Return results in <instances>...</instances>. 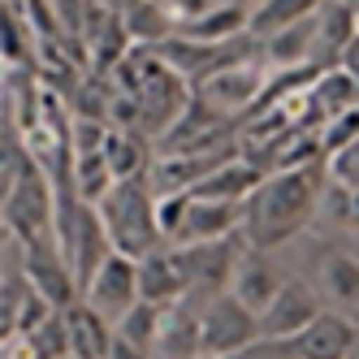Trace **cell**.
Here are the masks:
<instances>
[{
    "label": "cell",
    "instance_id": "obj_32",
    "mask_svg": "<svg viewBox=\"0 0 359 359\" xmlns=\"http://www.w3.org/2000/svg\"><path fill=\"white\" fill-rule=\"evenodd\" d=\"M355 13H359V0H355Z\"/></svg>",
    "mask_w": 359,
    "mask_h": 359
},
{
    "label": "cell",
    "instance_id": "obj_10",
    "mask_svg": "<svg viewBox=\"0 0 359 359\" xmlns=\"http://www.w3.org/2000/svg\"><path fill=\"white\" fill-rule=\"evenodd\" d=\"M312 286L320 290L325 307L333 312H346L359 320V255L342 251V247H325L312 260Z\"/></svg>",
    "mask_w": 359,
    "mask_h": 359
},
{
    "label": "cell",
    "instance_id": "obj_22",
    "mask_svg": "<svg viewBox=\"0 0 359 359\" xmlns=\"http://www.w3.org/2000/svg\"><path fill=\"white\" fill-rule=\"evenodd\" d=\"M104 156H109V169L117 182L121 177H143L147 173V139L139 130H109Z\"/></svg>",
    "mask_w": 359,
    "mask_h": 359
},
{
    "label": "cell",
    "instance_id": "obj_13",
    "mask_svg": "<svg viewBox=\"0 0 359 359\" xmlns=\"http://www.w3.org/2000/svg\"><path fill=\"white\" fill-rule=\"evenodd\" d=\"M65 333H69V359H109L117 325L104 320L87 299H79L74 307H65Z\"/></svg>",
    "mask_w": 359,
    "mask_h": 359
},
{
    "label": "cell",
    "instance_id": "obj_25",
    "mask_svg": "<svg viewBox=\"0 0 359 359\" xmlns=\"http://www.w3.org/2000/svg\"><path fill=\"white\" fill-rule=\"evenodd\" d=\"M329 177H333V187L359 191V143L333 151V156H329Z\"/></svg>",
    "mask_w": 359,
    "mask_h": 359
},
{
    "label": "cell",
    "instance_id": "obj_18",
    "mask_svg": "<svg viewBox=\"0 0 359 359\" xmlns=\"http://www.w3.org/2000/svg\"><path fill=\"white\" fill-rule=\"evenodd\" d=\"M264 177H269V173H260V169H255V165L243 156V151H238L234 161H225L217 173L203 177V182H199L191 195H199V199H225V203H247L255 191H260Z\"/></svg>",
    "mask_w": 359,
    "mask_h": 359
},
{
    "label": "cell",
    "instance_id": "obj_20",
    "mask_svg": "<svg viewBox=\"0 0 359 359\" xmlns=\"http://www.w3.org/2000/svg\"><path fill=\"white\" fill-rule=\"evenodd\" d=\"M121 22H126V35H130L135 48H161L165 39L177 35V22H173V13L161 5V0H139Z\"/></svg>",
    "mask_w": 359,
    "mask_h": 359
},
{
    "label": "cell",
    "instance_id": "obj_31",
    "mask_svg": "<svg viewBox=\"0 0 359 359\" xmlns=\"http://www.w3.org/2000/svg\"><path fill=\"white\" fill-rule=\"evenodd\" d=\"M243 5H247V9H255V5H260V0H243Z\"/></svg>",
    "mask_w": 359,
    "mask_h": 359
},
{
    "label": "cell",
    "instance_id": "obj_17",
    "mask_svg": "<svg viewBox=\"0 0 359 359\" xmlns=\"http://www.w3.org/2000/svg\"><path fill=\"white\" fill-rule=\"evenodd\" d=\"M359 104V79L351 69L342 65H333V69H320L316 74V83L312 91H307V117L312 121H333V117H342Z\"/></svg>",
    "mask_w": 359,
    "mask_h": 359
},
{
    "label": "cell",
    "instance_id": "obj_16",
    "mask_svg": "<svg viewBox=\"0 0 359 359\" xmlns=\"http://www.w3.org/2000/svg\"><path fill=\"white\" fill-rule=\"evenodd\" d=\"M177 35H187L195 43H234V39H247L251 35V9L243 5V0H221V5H212L208 13L182 22Z\"/></svg>",
    "mask_w": 359,
    "mask_h": 359
},
{
    "label": "cell",
    "instance_id": "obj_19",
    "mask_svg": "<svg viewBox=\"0 0 359 359\" xmlns=\"http://www.w3.org/2000/svg\"><path fill=\"white\" fill-rule=\"evenodd\" d=\"M264 57L273 69H303V65H316V13L294 22V27L277 31L264 39Z\"/></svg>",
    "mask_w": 359,
    "mask_h": 359
},
{
    "label": "cell",
    "instance_id": "obj_1",
    "mask_svg": "<svg viewBox=\"0 0 359 359\" xmlns=\"http://www.w3.org/2000/svg\"><path fill=\"white\" fill-rule=\"evenodd\" d=\"M333 191L329 177V161H312L299 169H277L269 173L260 191H255L243 208V234L255 251H277L290 238H299L307 225L316 221V212L325 208V195Z\"/></svg>",
    "mask_w": 359,
    "mask_h": 359
},
{
    "label": "cell",
    "instance_id": "obj_5",
    "mask_svg": "<svg viewBox=\"0 0 359 359\" xmlns=\"http://www.w3.org/2000/svg\"><path fill=\"white\" fill-rule=\"evenodd\" d=\"M355 346H359L355 316L325 307L303 333H294L286 342H273V346H260V351H277L286 359H355Z\"/></svg>",
    "mask_w": 359,
    "mask_h": 359
},
{
    "label": "cell",
    "instance_id": "obj_3",
    "mask_svg": "<svg viewBox=\"0 0 359 359\" xmlns=\"http://www.w3.org/2000/svg\"><path fill=\"white\" fill-rule=\"evenodd\" d=\"M247 234H229V238H217V243H195V247H173L177 260L187 269V281L191 290L187 299L195 303H212L217 294L229 290V281H234L243 255H247Z\"/></svg>",
    "mask_w": 359,
    "mask_h": 359
},
{
    "label": "cell",
    "instance_id": "obj_2",
    "mask_svg": "<svg viewBox=\"0 0 359 359\" xmlns=\"http://www.w3.org/2000/svg\"><path fill=\"white\" fill-rule=\"evenodd\" d=\"M100 217H104V229L113 238V251L121 255H143L161 251L165 234H161V217H156V195L147 191V173L143 177H121L113 182V191L95 203Z\"/></svg>",
    "mask_w": 359,
    "mask_h": 359
},
{
    "label": "cell",
    "instance_id": "obj_29",
    "mask_svg": "<svg viewBox=\"0 0 359 359\" xmlns=\"http://www.w3.org/2000/svg\"><path fill=\"white\" fill-rule=\"evenodd\" d=\"M95 5H104L109 13H117V18H126V13H130V9L139 5V0H95Z\"/></svg>",
    "mask_w": 359,
    "mask_h": 359
},
{
    "label": "cell",
    "instance_id": "obj_28",
    "mask_svg": "<svg viewBox=\"0 0 359 359\" xmlns=\"http://www.w3.org/2000/svg\"><path fill=\"white\" fill-rule=\"evenodd\" d=\"M342 69H351L355 79H359V31H355V39H351V48H346V57H342Z\"/></svg>",
    "mask_w": 359,
    "mask_h": 359
},
{
    "label": "cell",
    "instance_id": "obj_26",
    "mask_svg": "<svg viewBox=\"0 0 359 359\" xmlns=\"http://www.w3.org/2000/svg\"><path fill=\"white\" fill-rule=\"evenodd\" d=\"M161 5L173 13L177 27H182V22H191V18H199V13H208L212 5H221V0H161Z\"/></svg>",
    "mask_w": 359,
    "mask_h": 359
},
{
    "label": "cell",
    "instance_id": "obj_30",
    "mask_svg": "<svg viewBox=\"0 0 359 359\" xmlns=\"http://www.w3.org/2000/svg\"><path fill=\"white\" fill-rule=\"evenodd\" d=\"M255 355V351H251ZM251 355H199V359H251Z\"/></svg>",
    "mask_w": 359,
    "mask_h": 359
},
{
    "label": "cell",
    "instance_id": "obj_9",
    "mask_svg": "<svg viewBox=\"0 0 359 359\" xmlns=\"http://www.w3.org/2000/svg\"><path fill=\"white\" fill-rule=\"evenodd\" d=\"M22 247V243H18ZM22 269H27V281L57 307V312H65V307H74L83 299V286L79 277H74L69 260L57 251V243H39V247H22Z\"/></svg>",
    "mask_w": 359,
    "mask_h": 359
},
{
    "label": "cell",
    "instance_id": "obj_11",
    "mask_svg": "<svg viewBox=\"0 0 359 359\" xmlns=\"http://www.w3.org/2000/svg\"><path fill=\"white\" fill-rule=\"evenodd\" d=\"M243 221H247V208H243V203H225V199H199V195H191L187 221H182V229L173 234V243H177V247L217 243V238H229V234H243Z\"/></svg>",
    "mask_w": 359,
    "mask_h": 359
},
{
    "label": "cell",
    "instance_id": "obj_21",
    "mask_svg": "<svg viewBox=\"0 0 359 359\" xmlns=\"http://www.w3.org/2000/svg\"><path fill=\"white\" fill-rule=\"evenodd\" d=\"M325 5H329V0H260V5L251 9V35L255 39H269L277 31L294 27V22L320 13Z\"/></svg>",
    "mask_w": 359,
    "mask_h": 359
},
{
    "label": "cell",
    "instance_id": "obj_27",
    "mask_svg": "<svg viewBox=\"0 0 359 359\" xmlns=\"http://www.w3.org/2000/svg\"><path fill=\"white\" fill-rule=\"evenodd\" d=\"M109 359H156L147 346H139V342H130V338H113V351H109Z\"/></svg>",
    "mask_w": 359,
    "mask_h": 359
},
{
    "label": "cell",
    "instance_id": "obj_7",
    "mask_svg": "<svg viewBox=\"0 0 359 359\" xmlns=\"http://www.w3.org/2000/svg\"><path fill=\"white\" fill-rule=\"evenodd\" d=\"M320 312H325L320 290H316L307 277H294V273H290V281L281 286V294L260 312V338H264L260 346H273V342L294 338V333H303Z\"/></svg>",
    "mask_w": 359,
    "mask_h": 359
},
{
    "label": "cell",
    "instance_id": "obj_12",
    "mask_svg": "<svg viewBox=\"0 0 359 359\" xmlns=\"http://www.w3.org/2000/svg\"><path fill=\"white\" fill-rule=\"evenodd\" d=\"M286 281H290V273L273 260V251H255V247H247V255H243V264H238L234 281H229V294L243 299L251 312L260 316L264 307L281 294V286H286Z\"/></svg>",
    "mask_w": 359,
    "mask_h": 359
},
{
    "label": "cell",
    "instance_id": "obj_24",
    "mask_svg": "<svg viewBox=\"0 0 359 359\" xmlns=\"http://www.w3.org/2000/svg\"><path fill=\"white\" fill-rule=\"evenodd\" d=\"M161 325H165V307H156V303L139 299V303L130 307V312H126V316L117 320V333H121V338H130V342H139V346H147L151 355H156Z\"/></svg>",
    "mask_w": 359,
    "mask_h": 359
},
{
    "label": "cell",
    "instance_id": "obj_4",
    "mask_svg": "<svg viewBox=\"0 0 359 359\" xmlns=\"http://www.w3.org/2000/svg\"><path fill=\"white\" fill-rule=\"evenodd\" d=\"M260 342V316L229 290L203 307V355H251Z\"/></svg>",
    "mask_w": 359,
    "mask_h": 359
},
{
    "label": "cell",
    "instance_id": "obj_8",
    "mask_svg": "<svg viewBox=\"0 0 359 359\" xmlns=\"http://www.w3.org/2000/svg\"><path fill=\"white\" fill-rule=\"evenodd\" d=\"M83 299H87L104 320L117 325V320L143 299V290H139V260H135V255L113 251L109 260L95 269V277L83 286Z\"/></svg>",
    "mask_w": 359,
    "mask_h": 359
},
{
    "label": "cell",
    "instance_id": "obj_15",
    "mask_svg": "<svg viewBox=\"0 0 359 359\" xmlns=\"http://www.w3.org/2000/svg\"><path fill=\"white\" fill-rule=\"evenodd\" d=\"M359 31V13L351 0H329V5L316 13V65L320 69H333L342 65L346 48Z\"/></svg>",
    "mask_w": 359,
    "mask_h": 359
},
{
    "label": "cell",
    "instance_id": "obj_23",
    "mask_svg": "<svg viewBox=\"0 0 359 359\" xmlns=\"http://www.w3.org/2000/svg\"><path fill=\"white\" fill-rule=\"evenodd\" d=\"M0 53H5V69L31 65V22L18 5H5L0 13Z\"/></svg>",
    "mask_w": 359,
    "mask_h": 359
},
{
    "label": "cell",
    "instance_id": "obj_14",
    "mask_svg": "<svg viewBox=\"0 0 359 359\" xmlns=\"http://www.w3.org/2000/svg\"><path fill=\"white\" fill-rule=\"evenodd\" d=\"M139 290L147 303H156V307H173V303H182L187 290H191V281H187V269L182 260H177V251H151L139 260Z\"/></svg>",
    "mask_w": 359,
    "mask_h": 359
},
{
    "label": "cell",
    "instance_id": "obj_6",
    "mask_svg": "<svg viewBox=\"0 0 359 359\" xmlns=\"http://www.w3.org/2000/svg\"><path fill=\"white\" fill-rule=\"evenodd\" d=\"M264 83H269L264 65H255L251 57H243V61H229V65L212 69L208 79H199L195 83V95L208 109H217L221 117H234V113H247V109L260 104Z\"/></svg>",
    "mask_w": 359,
    "mask_h": 359
}]
</instances>
